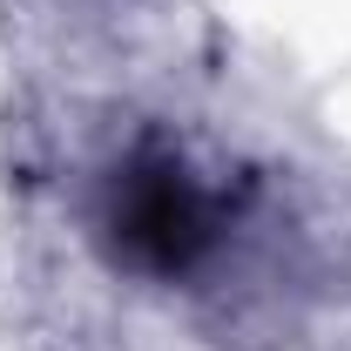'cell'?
<instances>
[{"label": "cell", "mask_w": 351, "mask_h": 351, "mask_svg": "<svg viewBox=\"0 0 351 351\" xmlns=\"http://www.w3.org/2000/svg\"><path fill=\"white\" fill-rule=\"evenodd\" d=\"M101 237H108L115 263H129L142 277H182L217 243V203H210V189L196 176L182 169V156L142 149L108 182Z\"/></svg>", "instance_id": "6da1fadb"}]
</instances>
